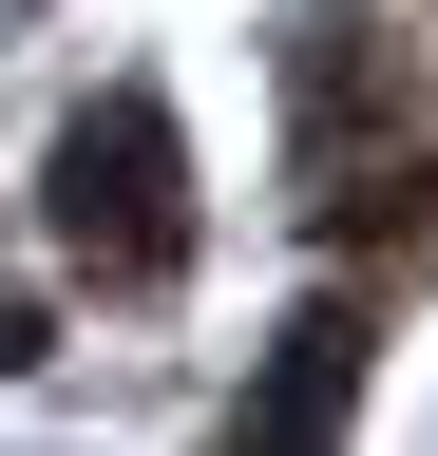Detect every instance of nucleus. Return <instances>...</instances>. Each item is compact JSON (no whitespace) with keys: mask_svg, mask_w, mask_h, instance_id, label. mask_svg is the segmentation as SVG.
I'll return each instance as SVG.
<instances>
[{"mask_svg":"<svg viewBox=\"0 0 438 456\" xmlns=\"http://www.w3.org/2000/svg\"><path fill=\"white\" fill-rule=\"evenodd\" d=\"M58 248L95 285H172L191 266V152H172L153 95H95L77 134H58Z\"/></svg>","mask_w":438,"mask_h":456,"instance_id":"f257e3e1","label":"nucleus"},{"mask_svg":"<svg viewBox=\"0 0 438 456\" xmlns=\"http://www.w3.org/2000/svg\"><path fill=\"white\" fill-rule=\"evenodd\" d=\"M343 380H362V305H305L286 362L248 380V437H324V419H343Z\"/></svg>","mask_w":438,"mask_h":456,"instance_id":"f03ea898","label":"nucleus"},{"mask_svg":"<svg viewBox=\"0 0 438 456\" xmlns=\"http://www.w3.org/2000/svg\"><path fill=\"white\" fill-rule=\"evenodd\" d=\"M0 362H38V305H0Z\"/></svg>","mask_w":438,"mask_h":456,"instance_id":"7ed1b4c3","label":"nucleus"}]
</instances>
